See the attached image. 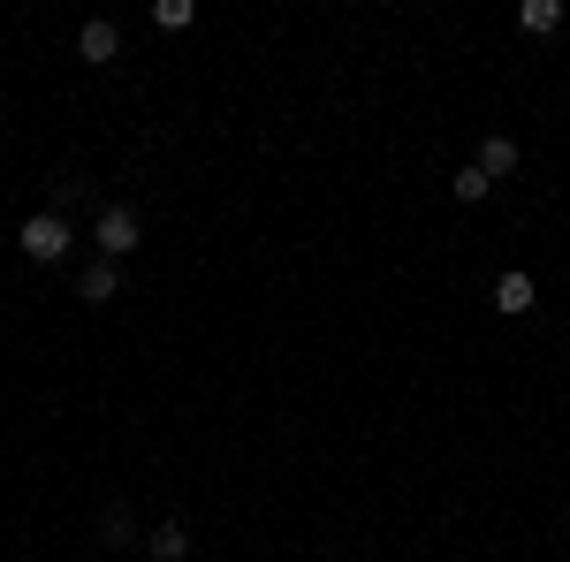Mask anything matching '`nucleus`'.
I'll use <instances>...</instances> for the list:
<instances>
[{"instance_id":"1","label":"nucleus","mask_w":570,"mask_h":562,"mask_svg":"<svg viewBox=\"0 0 570 562\" xmlns=\"http://www.w3.org/2000/svg\"><path fill=\"white\" fill-rule=\"evenodd\" d=\"M69 244H77V236H69V220H61V214H31V220H23V259H31V266H61V259H69Z\"/></svg>"},{"instance_id":"2","label":"nucleus","mask_w":570,"mask_h":562,"mask_svg":"<svg viewBox=\"0 0 570 562\" xmlns=\"http://www.w3.org/2000/svg\"><path fill=\"white\" fill-rule=\"evenodd\" d=\"M91 244H99V259H130L137 244H145L137 206H107V214H99V228H91Z\"/></svg>"},{"instance_id":"3","label":"nucleus","mask_w":570,"mask_h":562,"mask_svg":"<svg viewBox=\"0 0 570 562\" xmlns=\"http://www.w3.org/2000/svg\"><path fill=\"white\" fill-rule=\"evenodd\" d=\"M77 53H85V61H115V53H122V23L91 16L85 31H77Z\"/></svg>"},{"instance_id":"4","label":"nucleus","mask_w":570,"mask_h":562,"mask_svg":"<svg viewBox=\"0 0 570 562\" xmlns=\"http://www.w3.org/2000/svg\"><path fill=\"white\" fill-rule=\"evenodd\" d=\"M472 168L487 175V183H502V175H518V137H480V160H472Z\"/></svg>"},{"instance_id":"5","label":"nucleus","mask_w":570,"mask_h":562,"mask_svg":"<svg viewBox=\"0 0 570 562\" xmlns=\"http://www.w3.org/2000/svg\"><path fill=\"white\" fill-rule=\"evenodd\" d=\"M494 312H510V319H518V312H532V274H525V266L494 274Z\"/></svg>"},{"instance_id":"6","label":"nucleus","mask_w":570,"mask_h":562,"mask_svg":"<svg viewBox=\"0 0 570 562\" xmlns=\"http://www.w3.org/2000/svg\"><path fill=\"white\" fill-rule=\"evenodd\" d=\"M145 555H153V562H190V532H183V524H153Z\"/></svg>"},{"instance_id":"7","label":"nucleus","mask_w":570,"mask_h":562,"mask_svg":"<svg viewBox=\"0 0 570 562\" xmlns=\"http://www.w3.org/2000/svg\"><path fill=\"white\" fill-rule=\"evenodd\" d=\"M77 289H85V304H107V297H115V289H122V274H115V259H91V266H85V282H77Z\"/></svg>"},{"instance_id":"8","label":"nucleus","mask_w":570,"mask_h":562,"mask_svg":"<svg viewBox=\"0 0 570 562\" xmlns=\"http://www.w3.org/2000/svg\"><path fill=\"white\" fill-rule=\"evenodd\" d=\"M518 23H525L532 39H548V31H563V0H525V8H518Z\"/></svg>"},{"instance_id":"9","label":"nucleus","mask_w":570,"mask_h":562,"mask_svg":"<svg viewBox=\"0 0 570 562\" xmlns=\"http://www.w3.org/2000/svg\"><path fill=\"white\" fill-rule=\"evenodd\" d=\"M449 190H456V206H480V198L494 190V183H487L480 168H456V175H449Z\"/></svg>"},{"instance_id":"10","label":"nucleus","mask_w":570,"mask_h":562,"mask_svg":"<svg viewBox=\"0 0 570 562\" xmlns=\"http://www.w3.org/2000/svg\"><path fill=\"white\" fill-rule=\"evenodd\" d=\"M190 16H198L190 0H160V8H153V23H160V31H190Z\"/></svg>"},{"instance_id":"11","label":"nucleus","mask_w":570,"mask_h":562,"mask_svg":"<svg viewBox=\"0 0 570 562\" xmlns=\"http://www.w3.org/2000/svg\"><path fill=\"white\" fill-rule=\"evenodd\" d=\"M130 532H137V524H130V510H107V517H99V540H115V548H122Z\"/></svg>"},{"instance_id":"12","label":"nucleus","mask_w":570,"mask_h":562,"mask_svg":"<svg viewBox=\"0 0 570 562\" xmlns=\"http://www.w3.org/2000/svg\"><path fill=\"white\" fill-rule=\"evenodd\" d=\"M0 555H8V540H0Z\"/></svg>"}]
</instances>
